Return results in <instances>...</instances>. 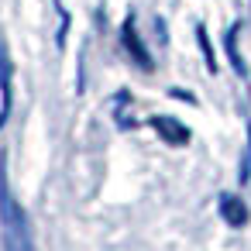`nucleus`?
<instances>
[{
    "label": "nucleus",
    "instance_id": "1",
    "mask_svg": "<svg viewBox=\"0 0 251 251\" xmlns=\"http://www.w3.org/2000/svg\"><path fill=\"white\" fill-rule=\"evenodd\" d=\"M0 237H4V251H35L31 241V224L18 196L11 193L7 182V165L0 158Z\"/></svg>",
    "mask_w": 251,
    "mask_h": 251
},
{
    "label": "nucleus",
    "instance_id": "2",
    "mask_svg": "<svg viewBox=\"0 0 251 251\" xmlns=\"http://www.w3.org/2000/svg\"><path fill=\"white\" fill-rule=\"evenodd\" d=\"M11 103H14V62H11L7 38L0 31V127L11 117Z\"/></svg>",
    "mask_w": 251,
    "mask_h": 251
},
{
    "label": "nucleus",
    "instance_id": "3",
    "mask_svg": "<svg viewBox=\"0 0 251 251\" xmlns=\"http://www.w3.org/2000/svg\"><path fill=\"white\" fill-rule=\"evenodd\" d=\"M121 42H124L127 55H131V59H134V62H138V66L145 69V73H151V66H155V62H151V55H148L145 42H141V38H138V31H134V18H131V14L124 18V28H121Z\"/></svg>",
    "mask_w": 251,
    "mask_h": 251
},
{
    "label": "nucleus",
    "instance_id": "4",
    "mask_svg": "<svg viewBox=\"0 0 251 251\" xmlns=\"http://www.w3.org/2000/svg\"><path fill=\"white\" fill-rule=\"evenodd\" d=\"M151 127L165 138V145H176V148L189 145V138H193V131H189L186 124H179L176 117H169V114H155V117H151Z\"/></svg>",
    "mask_w": 251,
    "mask_h": 251
},
{
    "label": "nucleus",
    "instance_id": "5",
    "mask_svg": "<svg viewBox=\"0 0 251 251\" xmlns=\"http://www.w3.org/2000/svg\"><path fill=\"white\" fill-rule=\"evenodd\" d=\"M217 210H220L227 227H244L248 224V203L241 196H234V193H220L217 196Z\"/></svg>",
    "mask_w": 251,
    "mask_h": 251
},
{
    "label": "nucleus",
    "instance_id": "6",
    "mask_svg": "<svg viewBox=\"0 0 251 251\" xmlns=\"http://www.w3.org/2000/svg\"><path fill=\"white\" fill-rule=\"evenodd\" d=\"M237 35H241V25H230V31L224 35V49H227V59H230V66H234V73L244 79V76H248V66H244V59H241V52H237Z\"/></svg>",
    "mask_w": 251,
    "mask_h": 251
},
{
    "label": "nucleus",
    "instance_id": "7",
    "mask_svg": "<svg viewBox=\"0 0 251 251\" xmlns=\"http://www.w3.org/2000/svg\"><path fill=\"white\" fill-rule=\"evenodd\" d=\"M196 42H200V49H203L206 69H210V73H217V55H213V45H210V38H206V28H203V25H196Z\"/></svg>",
    "mask_w": 251,
    "mask_h": 251
},
{
    "label": "nucleus",
    "instance_id": "8",
    "mask_svg": "<svg viewBox=\"0 0 251 251\" xmlns=\"http://www.w3.org/2000/svg\"><path fill=\"white\" fill-rule=\"evenodd\" d=\"M251 179V121H248V141H244V155H241V169H237V182Z\"/></svg>",
    "mask_w": 251,
    "mask_h": 251
}]
</instances>
